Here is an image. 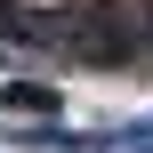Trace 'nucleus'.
I'll list each match as a JSON object with an SVG mask.
<instances>
[{"instance_id":"f257e3e1","label":"nucleus","mask_w":153,"mask_h":153,"mask_svg":"<svg viewBox=\"0 0 153 153\" xmlns=\"http://www.w3.org/2000/svg\"><path fill=\"white\" fill-rule=\"evenodd\" d=\"M65 56L73 65H137V56H153L145 0H97V8L65 16Z\"/></svg>"},{"instance_id":"f03ea898","label":"nucleus","mask_w":153,"mask_h":153,"mask_svg":"<svg viewBox=\"0 0 153 153\" xmlns=\"http://www.w3.org/2000/svg\"><path fill=\"white\" fill-rule=\"evenodd\" d=\"M0 105H16V113H40V105H56L48 89H32V81H16V89H0Z\"/></svg>"},{"instance_id":"7ed1b4c3","label":"nucleus","mask_w":153,"mask_h":153,"mask_svg":"<svg viewBox=\"0 0 153 153\" xmlns=\"http://www.w3.org/2000/svg\"><path fill=\"white\" fill-rule=\"evenodd\" d=\"M145 32H153V0H145Z\"/></svg>"},{"instance_id":"20e7f679","label":"nucleus","mask_w":153,"mask_h":153,"mask_svg":"<svg viewBox=\"0 0 153 153\" xmlns=\"http://www.w3.org/2000/svg\"><path fill=\"white\" fill-rule=\"evenodd\" d=\"M145 153H153V145H145Z\"/></svg>"}]
</instances>
